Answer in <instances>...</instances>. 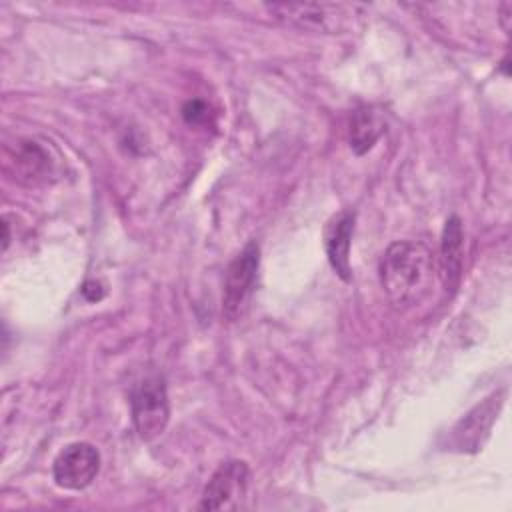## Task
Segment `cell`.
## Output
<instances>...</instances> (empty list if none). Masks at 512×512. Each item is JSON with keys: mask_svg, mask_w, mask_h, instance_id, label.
Listing matches in <instances>:
<instances>
[{"mask_svg": "<svg viewBox=\"0 0 512 512\" xmlns=\"http://www.w3.org/2000/svg\"><path fill=\"white\" fill-rule=\"evenodd\" d=\"M434 254L416 240L392 242L378 266L380 286L394 308H412L420 304L434 282Z\"/></svg>", "mask_w": 512, "mask_h": 512, "instance_id": "cell-1", "label": "cell"}, {"mask_svg": "<svg viewBox=\"0 0 512 512\" xmlns=\"http://www.w3.org/2000/svg\"><path fill=\"white\" fill-rule=\"evenodd\" d=\"M134 430L144 442H152L164 434L170 420V400L166 382L160 374L144 376L130 398Z\"/></svg>", "mask_w": 512, "mask_h": 512, "instance_id": "cell-2", "label": "cell"}, {"mask_svg": "<svg viewBox=\"0 0 512 512\" xmlns=\"http://www.w3.org/2000/svg\"><path fill=\"white\" fill-rule=\"evenodd\" d=\"M258 266L260 246L256 240H250L228 264L222 282V316L228 322H236L244 316L254 292Z\"/></svg>", "mask_w": 512, "mask_h": 512, "instance_id": "cell-3", "label": "cell"}, {"mask_svg": "<svg viewBox=\"0 0 512 512\" xmlns=\"http://www.w3.org/2000/svg\"><path fill=\"white\" fill-rule=\"evenodd\" d=\"M100 472V452L90 442L66 444L52 464V478L62 490H84Z\"/></svg>", "mask_w": 512, "mask_h": 512, "instance_id": "cell-4", "label": "cell"}, {"mask_svg": "<svg viewBox=\"0 0 512 512\" xmlns=\"http://www.w3.org/2000/svg\"><path fill=\"white\" fill-rule=\"evenodd\" d=\"M506 392L496 390L482 402H478L466 416L458 420V424L452 428V446L458 452H478L482 450L484 442L488 440L494 422L498 420L502 408H504Z\"/></svg>", "mask_w": 512, "mask_h": 512, "instance_id": "cell-5", "label": "cell"}, {"mask_svg": "<svg viewBox=\"0 0 512 512\" xmlns=\"http://www.w3.org/2000/svg\"><path fill=\"white\" fill-rule=\"evenodd\" d=\"M250 468L244 460H226L222 462L200 496V510H224L236 508L240 498L248 490Z\"/></svg>", "mask_w": 512, "mask_h": 512, "instance_id": "cell-6", "label": "cell"}, {"mask_svg": "<svg viewBox=\"0 0 512 512\" xmlns=\"http://www.w3.org/2000/svg\"><path fill=\"white\" fill-rule=\"evenodd\" d=\"M264 8L278 20L324 32L340 30L348 16H354V10H358L344 4H266Z\"/></svg>", "mask_w": 512, "mask_h": 512, "instance_id": "cell-7", "label": "cell"}, {"mask_svg": "<svg viewBox=\"0 0 512 512\" xmlns=\"http://www.w3.org/2000/svg\"><path fill=\"white\" fill-rule=\"evenodd\" d=\"M356 214L352 210H342L334 214L326 228H324V250L332 270L344 280H352V266H350V242L354 234Z\"/></svg>", "mask_w": 512, "mask_h": 512, "instance_id": "cell-8", "label": "cell"}, {"mask_svg": "<svg viewBox=\"0 0 512 512\" xmlns=\"http://www.w3.org/2000/svg\"><path fill=\"white\" fill-rule=\"evenodd\" d=\"M464 262V230L462 220L452 214L444 222L442 240H440V256H438V274L446 288V292H454L460 284Z\"/></svg>", "mask_w": 512, "mask_h": 512, "instance_id": "cell-9", "label": "cell"}, {"mask_svg": "<svg viewBox=\"0 0 512 512\" xmlns=\"http://www.w3.org/2000/svg\"><path fill=\"white\" fill-rule=\"evenodd\" d=\"M8 164L14 168V180L28 186L46 180L52 170L46 148L34 140H20L14 148V154L8 158Z\"/></svg>", "mask_w": 512, "mask_h": 512, "instance_id": "cell-10", "label": "cell"}, {"mask_svg": "<svg viewBox=\"0 0 512 512\" xmlns=\"http://www.w3.org/2000/svg\"><path fill=\"white\" fill-rule=\"evenodd\" d=\"M382 132H384V124L376 112H372L368 108L356 110L350 118V130H348L350 148L358 156H362L368 150H372V146L378 142Z\"/></svg>", "mask_w": 512, "mask_h": 512, "instance_id": "cell-11", "label": "cell"}, {"mask_svg": "<svg viewBox=\"0 0 512 512\" xmlns=\"http://www.w3.org/2000/svg\"><path fill=\"white\" fill-rule=\"evenodd\" d=\"M182 116L184 120L190 124V126H200V124H208L210 118H212V108L206 100H200V98H194V100H188L184 106H182Z\"/></svg>", "mask_w": 512, "mask_h": 512, "instance_id": "cell-12", "label": "cell"}, {"mask_svg": "<svg viewBox=\"0 0 512 512\" xmlns=\"http://www.w3.org/2000/svg\"><path fill=\"white\" fill-rule=\"evenodd\" d=\"M82 294H84L90 302H94V300H100V298L104 296V288H102L100 282L90 280V282H86V284L82 286Z\"/></svg>", "mask_w": 512, "mask_h": 512, "instance_id": "cell-13", "label": "cell"}]
</instances>
